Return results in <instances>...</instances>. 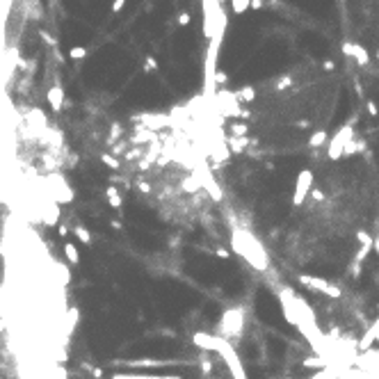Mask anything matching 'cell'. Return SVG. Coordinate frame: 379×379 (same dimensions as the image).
<instances>
[{"instance_id": "7", "label": "cell", "mask_w": 379, "mask_h": 379, "mask_svg": "<svg viewBox=\"0 0 379 379\" xmlns=\"http://www.w3.org/2000/svg\"><path fill=\"white\" fill-rule=\"evenodd\" d=\"M354 365L363 372H375V375H379V349L370 347V349H365V352H361V354H357Z\"/></svg>"}, {"instance_id": "3", "label": "cell", "mask_w": 379, "mask_h": 379, "mask_svg": "<svg viewBox=\"0 0 379 379\" xmlns=\"http://www.w3.org/2000/svg\"><path fill=\"white\" fill-rule=\"evenodd\" d=\"M217 327H219V336L226 338V341L242 336V329H245V313H242V308H238V306L226 308V311L222 313Z\"/></svg>"}, {"instance_id": "1", "label": "cell", "mask_w": 379, "mask_h": 379, "mask_svg": "<svg viewBox=\"0 0 379 379\" xmlns=\"http://www.w3.org/2000/svg\"><path fill=\"white\" fill-rule=\"evenodd\" d=\"M231 245H233L231 252L240 253L249 265H253L256 270H268V253H265V249L260 247V242L253 238L249 231L235 229L233 235H231Z\"/></svg>"}, {"instance_id": "11", "label": "cell", "mask_w": 379, "mask_h": 379, "mask_svg": "<svg viewBox=\"0 0 379 379\" xmlns=\"http://www.w3.org/2000/svg\"><path fill=\"white\" fill-rule=\"evenodd\" d=\"M180 187H183V192L194 194V192H199L203 185H201V179H199V176H197V174H192V176H185V179H183Z\"/></svg>"}, {"instance_id": "22", "label": "cell", "mask_w": 379, "mask_h": 379, "mask_svg": "<svg viewBox=\"0 0 379 379\" xmlns=\"http://www.w3.org/2000/svg\"><path fill=\"white\" fill-rule=\"evenodd\" d=\"M311 197L315 201H325V192H322V190H311Z\"/></svg>"}, {"instance_id": "2", "label": "cell", "mask_w": 379, "mask_h": 379, "mask_svg": "<svg viewBox=\"0 0 379 379\" xmlns=\"http://www.w3.org/2000/svg\"><path fill=\"white\" fill-rule=\"evenodd\" d=\"M215 352L224 359L226 368L231 370V377L233 379H247V372H245V368H242V361H240L235 347L231 345V341H226V338H222V336H217Z\"/></svg>"}, {"instance_id": "5", "label": "cell", "mask_w": 379, "mask_h": 379, "mask_svg": "<svg viewBox=\"0 0 379 379\" xmlns=\"http://www.w3.org/2000/svg\"><path fill=\"white\" fill-rule=\"evenodd\" d=\"M297 281L304 286V288H311V290H318V292H325L327 297H334L338 299L343 295L341 286H336V283L327 281V279H320V276H313V274H299Z\"/></svg>"}, {"instance_id": "18", "label": "cell", "mask_w": 379, "mask_h": 379, "mask_svg": "<svg viewBox=\"0 0 379 379\" xmlns=\"http://www.w3.org/2000/svg\"><path fill=\"white\" fill-rule=\"evenodd\" d=\"M64 252H67V256H69V260H71V263H78V252H75V247L73 245H67L64 247Z\"/></svg>"}, {"instance_id": "8", "label": "cell", "mask_w": 379, "mask_h": 379, "mask_svg": "<svg viewBox=\"0 0 379 379\" xmlns=\"http://www.w3.org/2000/svg\"><path fill=\"white\" fill-rule=\"evenodd\" d=\"M194 174H197V176L201 179V185H203V190H208L213 199H215V201H222V187L217 185V180L210 176L208 171L201 169V171H194Z\"/></svg>"}, {"instance_id": "10", "label": "cell", "mask_w": 379, "mask_h": 379, "mask_svg": "<svg viewBox=\"0 0 379 379\" xmlns=\"http://www.w3.org/2000/svg\"><path fill=\"white\" fill-rule=\"evenodd\" d=\"M192 343H194V345H197L199 349H203V352H215L217 336L206 334V331H197V334L192 336Z\"/></svg>"}, {"instance_id": "23", "label": "cell", "mask_w": 379, "mask_h": 379, "mask_svg": "<svg viewBox=\"0 0 379 379\" xmlns=\"http://www.w3.org/2000/svg\"><path fill=\"white\" fill-rule=\"evenodd\" d=\"M124 5H126V0H114V5H112V12L117 14L119 9H124Z\"/></svg>"}, {"instance_id": "15", "label": "cell", "mask_w": 379, "mask_h": 379, "mask_svg": "<svg viewBox=\"0 0 379 379\" xmlns=\"http://www.w3.org/2000/svg\"><path fill=\"white\" fill-rule=\"evenodd\" d=\"M108 201H110L112 208H121V194L114 187H108Z\"/></svg>"}, {"instance_id": "9", "label": "cell", "mask_w": 379, "mask_h": 379, "mask_svg": "<svg viewBox=\"0 0 379 379\" xmlns=\"http://www.w3.org/2000/svg\"><path fill=\"white\" fill-rule=\"evenodd\" d=\"M377 311H379V304H377ZM379 338V318L372 322V327L368 329L363 334V338L359 341V352H365V349H370L375 345V341Z\"/></svg>"}, {"instance_id": "14", "label": "cell", "mask_w": 379, "mask_h": 379, "mask_svg": "<svg viewBox=\"0 0 379 379\" xmlns=\"http://www.w3.org/2000/svg\"><path fill=\"white\" fill-rule=\"evenodd\" d=\"M48 101H51V105L55 108V110H57V108L62 105V87H57V85H55V87L48 91Z\"/></svg>"}, {"instance_id": "24", "label": "cell", "mask_w": 379, "mask_h": 379, "mask_svg": "<svg viewBox=\"0 0 379 379\" xmlns=\"http://www.w3.org/2000/svg\"><path fill=\"white\" fill-rule=\"evenodd\" d=\"M137 190H140V192H144V194H149L151 192V185H149V183H137Z\"/></svg>"}, {"instance_id": "25", "label": "cell", "mask_w": 379, "mask_h": 379, "mask_svg": "<svg viewBox=\"0 0 379 379\" xmlns=\"http://www.w3.org/2000/svg\"><path fill=\"white\" fill-rule=\"evenodd\" d=\"M201 368H203V372H210V361H208V359H203V361H201Z\"/></svg>"}, {"instance_id": "17", "label": "cell", "mask_w": 379, "mask_h": 379, "mask_svg": "<svg viewBox=\"0 0 379 379\" xmlns=\"http://www.w3.org/2000/svg\"><path fill=\"white\" fill-rule=\"evenodd\" d=\"M69 55H71L73 60H82V57L87 55V48H82V46H73V48L69 51Z\"/></svg>"}, {"instance_id": "6", "label": "cell", "mask_w": 379, "mask_h": 379, "mask_svg": "<svg viewBox=\"0 0 379 379\" xmlns=\"http://www.w3.org/2000/svg\"><path fill=\"white\" fill-rule=\"evenodd\" d=\"M313 190V171L311 169H302L297 174V180H295V192H292V203L295 206H302L306 201V197L311 194Z\"/></svg>"}, {"instance_id": "19", "label": "cell", "mask_w": 379, "mask_h": 379, "mask_svg": "<svg viewBox=\"0 0 379 379\" xmlns=\"http://www.w3.org/2000/svg\"><path fill=\"white\" fill-rule=\"evenodd\" d=\"M103 162L108 164V167H112V169H117V167H119V160H114V156H110V153H105V156H103Z\"/></svg>"}, {"instance_id": "4", "label": "cell", "mask_w": 379, "mask_h": 379, "mask_svg": "<svg viewBox=\"0 0 379 379\" xmlns=\"http://www.w3.org/2000/svg\"><path fill=\"white\" fill-rule=\"evenodd\" d=\"M354 140V128L349 126H343L341 130H336V135L329 140V146H327V156L329 160H341L345 156V146H347L349 142Z\"/></svg>"}, {"instance_id": "26", "label": "cell", "mask_w": 379, "mask_h": 379, "mask_svg": "<svg viewBox=\"0 0 379 379\" xmlns=\"http://www.w3.org/2000/svg\"><path fill=\"white\" fill-rule=\"evenodd\" d=\"M295 126H297V128H308V126H311V124H308V121H306V119H302V121H297Z\"/></svg>"}, {"instance_id": "12", "label": "cell", "mask_w": 379, "mask_h": 379, "mask_svg": "<svg viewBox=\"0 0 379 379\" xmlns=\"http://www.w3.org/2000/svg\"><path fill=\"white\" fill-rule=\"evenodd\" d=\"M112 379H183L179 375H114Z\"/></svg>"}, {"instance_id": "20", "label": "cell", "mask_w": 379, "mask_h": 379, "mask_svg": "<svg viewBox=\"0 0 379 379\" xmlns=\"http://www.w3.org/2000/svg\"><path fill=\"white\" fill-rule=\"evenodd\" d=\"M368 112H370L372 117H377V114H379V108H377V103H375V101H368Z\"/></svg>"}, {"instance_id": "16", "label": "cell", "mask_w": 379, "mask_h": 379, "mask_svg": "<svg viewBox=\"0 0 379 379\" xmlns=\"http://www.w3.org/2000/svg\"><path fill=\"white\" fill-rule=\"evenodd\" d=\"M75 235H78V238H80L82 242H85V245H90V242H91V235H90V231L85 229V226H78V229H75Z\"/></svg>"}, {"instance_id": "27", "label": "cell", "mask_w": 379, "mask_h": 379, "mask_svg": "<svg viewBox=\"0 0 379 379\" xmlns=\"http://www.w3.org/2000/svg\"><path fill=\"white\" fill-rule=\"evenodd\" d=\"M372 249H375V252L379 253V235H377V238H375V240H372Z\"/></svg>"}, {"instance_id": "13", "label": "cell", "mask_w": 379, "mask_h": 379, "mask_svg": "<svg viewBox=\"0 0 379 379\" xmlns=\"http://www.w3.org/2000/svg\"><path fill=\"white\" fill-rule=\"evenodd\" d=\"M322 144H329V135L325 133V130L313 133L311 140H308V146H311V149H318V146H322Z\"/></svg>"}, {"instance_id": "21", "label": "cell", "mask_w": 379, "mask_h": 379, "mask_svg": "<svg viewBox=\"0 0 379 379\" xmlns=\"http://www.w3.org/2000/svg\"><path fill=\"white\" fill-rule=\"evenodd\" d=\"M215 253L219 256V258H229V256H231V252H229V249H224V247H217Z\"/></svg>"}]
</instances>
